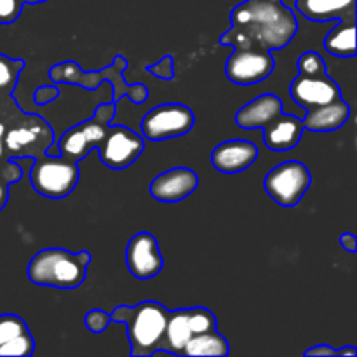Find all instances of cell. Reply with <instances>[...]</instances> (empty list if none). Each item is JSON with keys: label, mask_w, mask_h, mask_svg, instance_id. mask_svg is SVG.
Returning a JSON list of instances; mask_svg holds the SVG:
<instances>
[{"label": "cell", "mask_w": 357, "mask_h": 357, "mask_svg": "<svg viewBox=\"0 0 357 357\" xmlns=\"http://www.w3.org/2000/svg\"><path fill=\"white\" fill-rule=\"evenodd\" d=\"M298 31V21L284 0H244L230 13V28L220 44L234 49L286 47Z\"/></svg>", "instance_id": "1"}, {"label": "cell", "mask_w": 357, "mask_h": 357, "mask_svg": "<svg viewBox=\"0 0 357 357\" xmlns=\"http://www.w3.org/2000/svg\"><path fill=\"white\" fill-rule=\"evenodd\" d=\"M236 124L243 129H264V142L272 152H289L303 135L302 119L282 112L281 98L261 94L244 105L236 115Z\"/></svg>", "instance_id": "2"}, {"label": "cell", "mask_w": 357, "mask_h": 357, "mask_svg": "<svg viewBox=\"0 0 357 357\" xmlns=\"http://www.w3.org/2000/svg\"><path fill=\"white\" fill-rule=\"evenodd\" d=\"M169 310L159 302L146 300L135 307L119 305L110 312L114 323H122L128 328V338L135 357L153 356L162 351Z\"/></svg>", "instance_id": "3"}, {"label": "cell", "mask_w": 357, "mask_h": 357, "mask_svg": "<svg viewBox=\"0 0 357 357\" xmlns=\"http://www.w3.org/2000/svg\"><path fill=\"white\" fill-rule=\"evenodd\" d=\"M128 68V61L124 56H115L112 65L100 72H84L75 61H63L52 66L49 70V77L52 82L72 84L80 86L86 91L98 89L103 82L112 84V93H114V103H117L122 96H128L132 103L142 105L149 98V87L145 84H135L129 86L124 80V72Z\"/></svg>", "instance_id": "4"}, {"label": "cell", "mask_w": 357, "mask_h": 357, "mask_svg": "<svg viewBox=\"0 0 357 357\" xmlns=\"http://www.w3.org/2000/svg\"><path fill=\"white\" fill-rule=\"evenodd\" d=\"M91 264L89 251L72 253L63 248H47L35 255L28 265V279L37 286L77 289L86 279Z\"/></svg>", "instance_id": "5"}, {"label": "cell", "mask_w": 357, "mask_h": 357, "mask_svg": "<svg viewBox=\"0 0 357 357\" xmlns=\"http://www.w3.org/2000/svg\"><path fill=\"white\" fill-rule=\"evenodd\" d=\"M31 162L30 181L37 194L47 199H63L75 190L80 180L79 162L49 153H42Z\"/></svg>", "instance_id": "6"}, {"label": "cell", "mask_w": 357, "mask_h": 357, "mask_svg": "<svg viewBox=\"0 0 357 357\" xmlns=\"http://www.w3.org/2000/svg\"><path fill=\"white\" fill-rule=\"evenodd\" d=\"M115 115V103H103L96 108V114L93 119L70 128L59 139V155L80 162L89 155L91 150L98 146L101 138L107 132L108 126L112 124V119Z\"/></svg>", "instance_id": "7"}, {"label": "cell", "mask_w": 357, "mask_h": 357, "mask_svg": "<svg viewBox=\"0 0 357 357\" xmlns=\"http://www.w3.org/2000/svg\"><path fill=\"white\" fill-rule=\"evenodd\" d=\"M216 317L211 310L204 307L178 309L169 312L164 333L162 352L174 356H183V349L192 337L204 331L215 330Z\"/></svg>", "instance_id": "8"}, {"label": "cell", "mask_w": 357, "mask_h": 357, "mask_svg": "<svg viewBox=\"0 0 357 357\" xmlns=\"http://www.w3.org/2000/svg\"><path fill=\"white\" fill-rule=\"evenodd\" d=\"M309 169L298 160H286L271 169L265 176V190L282 208H295L310 187Z\"/></svg>", "instance_id": "9"}, {"label": "cell", "mask_w": 357, "mask_h": 357, "mask_svg": "<svg viewBox=\"0 0 357 357\" xmlns=\"http://www.w3.org/2000/svg\"><path fill=\"white\" fill-rule=\"evenodd\" d=\"M194 112L181 103H164L153 107L142 121V135L150 142L180 138L192 131Z\"/></svg>", "instance_id": "10"}, {"label": "cell", "mask_w": 357, "mask_h": 357, "mask_svg": "<svg viewBox=\"0 0 357 357\" xmlns=\"http://www.w3.org/2000/svg\"><path fill=\"white\" fill-rule=\"evenodd\" d=\"M54 143V131L51 126L37 115L28 124L7 129L3 132V152L7 159H37L47 152Z\"/></svg>", "instance_id": "11"}, {"label": "cell", "mask_w": 357, "mask_h": 357, "mask_svg": "<svg viewBox=\"0 0 357 357\" xmlns=\"http://www.w3.org/2000/svg\"><path fill=\"white\" fill-rule=\"evenodd\" d=\"M145 149V142L139 135L126 126H108L107 132L98 143L96 150L101 162L110 169H126L138 160Z\"/></svg>", "instance_id": "12"}, {"label": "cell", "mask_w": 357, "mask_h": 357, "mask_svg": "<svg viewBox=\"0 0 357 357\" xmlns=\"http://www.w3.org/2000/svg\"><path fill=\"white\" fill-rule=\"evenodd\" d=\"M274 68L275 59L267 49H234L225 63L227 79L239 86L264 82Z\"/></svg>", "instance_id": "13"}, {"label": "cell", "mask_w": 357, "mask_h": 357, "mask_svg": "<svg viewBox=\"0 0 357 357\" xmlns=\"http://www.w3.org/2000/svg\"><path fill=\"white\" fill-rule=\"evenodd\" d=\"M126 264L136 279H152L164 268V258L159 241L150 232H138L129 239L126 248Z\"/></svg>", "instance_id": "14"}, {"label": "cell", "mask_w": 357, "mask_h": 357, "mask_svg": "<svg viewBox=\"0 0 357 357\" xmlns=\"http://www.w3.org/2000/svg\"><path fill=\"white\" fill-rule=\"evenodd\" d=\"M291 98L296 105L303 107L305 110L321 107V105L331 103L342 98L340 86L326 75H296L289 87Z\"/></svg>", "instance_id": "15"}, {"label": "cell", "mask_w": 357, "mask_h": 357, "mask_svg": "<svg viewBox=\"0 0 357 357\" xmlns=\"http://www.w3.org/2000/svg\"><path fill=\"white\" fill-rule=\"evenodd\" d=\"M199 176L190 167H173L153 178L150 195L159 202H180L195 192Z\"/></svg>", "instance_id": "16"}, {"label": "cell", "mask_w": 357, "mask_h": 357, "mask_svg": "<svg viewBox=\"0 0 357 357\" xmlns=\"http://www.w3.org/2000/svg\"><path fill=\"white\" fill-rule=\"evenodd\" d=\"M258 149L246 139H229L213 150L211 164L215 169L225 174H236L253 166Z\"/></svg>", "instance_id": "17"}, {"label": "cell", "mask_w": 357, "mask_h": 357, "mask_svg": "<svg viewBox=\"0 0 357 357\" xmlns=\"http://www.w3.org/2000/svg\"><path fill=\"white\" fill-rule=\"evenodd\" d=\"M295 9L310 21H356V0H295Z\"/></svg>", "instance_id": "18"}, {"label": "cell", "mask_w": 357, "mask_h": 357, "mask_svg": "<svg viewBox=\"0 0 357 357\" xmlns=\"http://www.w3.org/2000/svg\"><path fill=\"white\" fill-rule=\"evenodd\" d=\"M351 117V107L347 101L340 100L307 110L302 121L303 129L312 132H330L340 129Z\"/></svg>", "instance_id": "19"}, {"label": "cell", "mask_w": 357, "mask_h": 357, "mask_svg": "<svg viewBox=\"0 0 357 357\" xmlns=\"http://www.w3.org/2000/svg\"><path fill=\"white\" fill-rule=\"evenodd\" d=\"M229 342L225 340L218 330H209L204 333H199L192 337L187 342L183 349V356H218L225 357L229 356Z\"/></svg>", "instance_id": "20"}, {"label": "cell", "mask_w": 357, "mask_h": 357, "mask_svg": "<svg viewBox=\"0 0 357 357\" xmlns=\"http://www.w3.org/2000/svg\"><path fill=\"white\" fill-rule=\"evenodd\" d=\"M324 49L338 58H352L356 56V21L340 23L326 35Z\"/></svg>", "instance_id": "21"}, {"label": "cell", "mask_w": 357, "mask_h": 357, "mask_svg": "<svg viewBox=\"0 0 357 357\" xmlns=\"http://www.w3.org/2000/svg\"><path fill=\"white\" fill-rule=\"evenodd\" d=\"M24 66H26L24 59H14L6 54H0V93L14 91Z\"/></svg>", "instance_id": "22"}, {"label": "cell", "mask_w": 357, "mask_h": 357, "mask_svg": "<svg viewBox=\"0 0 357 357\" xmlns=\"http://www.w3.org/2000/svg\"><path fill=\"white\" fill-rule=\"evenodd\" d=\"M24 333H30V330L20 316H16V314H2L0 316V347Z\"/></svg>", "instance_id": "23"}, {"label": "cell", "mask_w": 357, "mask_h": 357, "mask_svg": "<svg viewBox=\"0 0 357 357\" xmlns=\"http://www.w3.org/2000/svg\"><path fill=\"white\" fill-rule=\"evenodd\" d=\"M296 68H298V75H326V65H324V59L321 58L317 52L307 51L296 61Z\"/></svg>", "instance_id": "24"}, {"label": "cell", "mask_w": 357, "mask_h": 357, "mask_svg": "<svg viewBox=\"0 0 357 357\" xmlns=\"http://www.w3.org/2000/svg\"><path fill=\"white\" fill-rule=\"evenodd\" d=\"M35 351V342H33V337H31V333H24L21 335V337L14 338V340L7 342V344H3L2 347H0V356L7 357V356H31Z\"/></svg>", "instance_id": "25"}, {"label": "cell", "mask_w": 357, "mask_h": 357, "mask_svg": "<svg viewBox=\"0 0 357 357\" xmlns=\"http://www.w3.org/2000/svg\"><path fill=\"white\" fill-rule=\"evenodd\" d=\"M112 323L110 314H107L101 309H93L86 314L84 317V324H86V330L91 333H103L108 328V324Z\"/></svg>", "instance_id": "26"}, {"label": "cell", "mask_w": 357, "mask_h": 357, "mask_svg": "<svg viewBox=\"0 0 357 357\" xmlns=\"http://www.w3.org/2000/svg\"><path fill=\"white\" fill-rule=\"evenodd\" d=\"M23 6L21 0H0V24H13L20 17Z\"/></svg>", "instance_id": "27"}, {"label": "cell", "mask_w": 357, "mask_h": 357, "mask_svg": "<svg viewBox=\"0 0 357 357\" xmlns=\"http://www.w3.org/2000/svg\"><path fill=\"white\" fill-rule=\"evenodd\" d=\"M146 72L152 73L153 77L157 79H162V80H173L174 77V58L173 56H164L162 59L155 63L152 66H146Z\"/></svg>", "instance_id": "28"}, {"label": "cell", "mask_w": 357, "mask_h": 357, "mask_svg": "<svg viewBox=\"0 0 357 357\" xmlns=\"http://www.w3.org/2000/svg\"><path fill=\"white\" fill-rule=\"evenodd\" d=\"M305 356L307 357H319V356H335V357H340V356H351L354 357L357 356V349L356 347H344L340 349V351H335V349H331L330 345H316V347L309 349V351H305Z\"/></svg>", "instance_id": "29"}, {"label": "cell", "mask_w": 357, "mask_h": 357, "mask_svg": "<svg viewBox=\"0 0 357 357\" xmlns=\"http://www.w3.org/2000/svg\"><path fill=\"white\" fill-rule=\"evenodd\" d=\"M59 91L54 86H40L35 89L33 93V101L37 105H47L51 101H54L58 98Z\"/></svg>", "instance_id": "30"}, {"label": "cell", "mask_w": 357, "mask_h": 357, "mask_svg": "<svg viewBox=\"0 0 357 357\" xmlns=\"http://www.w3.org/2000/svg\"><path fill=\"white\" fill-rule=\"evenodd\" d=\"M338 241H340V246L349 253H356L357 251V239L354 234H342Z\"/></svg>", "instance_id": "31"}, {"label": "cell", "mask_w": 357, "mask_h": 357, "mask_svg": "<svg viewBox=\"0 0 357 357\" xmlns=\"http://www.w3.org/2000/svg\"><path fill=\"white\" fill-rule=\"evenodd\" d=\"M7 201H9V185L0 180V211L6 208Z\"/></svg>", "instance_id": "32"}, {"label": "cell", "mask_w": 357, "mask_h": 357, "mask_svg": "<svg viewBox=\"0 0 357 357\" xmlns=\"http://www.w3.org/2000/svg\"><path fill=\"white\" fill-rule=\"evenodd\" d=\"M3 132H6V128H3V124H0V160L7 159L6 152H3Z\"/></svg>", "instance_id": "33"}, {"label": "cell", "mask_w": 357, "mask_h": 357, "mask_svg": "<svg viewBox=\"0 0 357 357\" xmlns=\"http://www.w3.org/2000/svg\"><path fill=\"white\" fill-rule=\"evenodd\" d=\"M23 3H42L45 2V0H21Z\"/></svg>", "instance_id": "34"}]
</instances>
